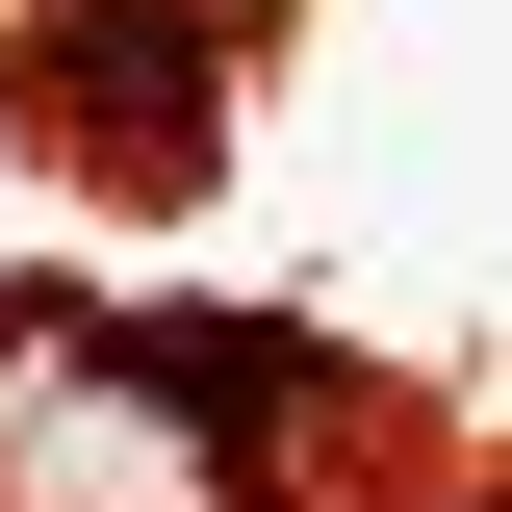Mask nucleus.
I'll use <instances>...</instances> for the list:
<instances>
[{
    "instance_id": "1",
    "label": "nucleus",
    "mask_w": 512,
    "mask_h": 512,
    "mask_svg": "<svg viewBox=\"0 0 512 512\" xmlns=\"http://www.w3.org/2000/svg\"><path fill=\"white\" fill-rule=\"evenodd\" d=\"M26 128L103 180H205V0H52L26 26Z\"/></svg>"
}]
</instances>
